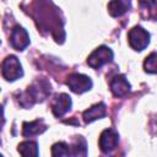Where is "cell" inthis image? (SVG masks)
<instances>
[{
  "label": "cell",
  "mask_w": 157,
  "mask_h": 157,
  "mask_svg": "<svg viewBox=\"0 0 157 157\" xmlns=\"http://www.w3.org/2000/svg\"><path fill=\"white\" fill-rule=\"evenodd\" d=\"M1 74L6 81H15L23 75L22 66L15 55H9L4 59L1 65Z\"/></svg>",
  "instance_id": "obj_1"
},
{
  "label": "cell",
  "mask_w": 157,
  "mask_h": 157,
  "mask_svg": "<svg viewBox=\"0 0 157 157\" xmlns=\"http://www.w3.org/2000/svg\"><path fill=\"white\" fill-rule=\"evenodd\" d=\"M129 44L134 50L141 52L150 43V33L141 26H135L129 31L128 34Z\"/></svg>",
  "instance_id": "obj_2"
},
{
  "label": "cell",
  "mask_w": 157,
  "mask_h": 157,
  "mask_svg": "<svg viewBox=\"0 0 157 157\" xmlns=\"http://www.w3.org/2000/svg\"><path fill=\"white\" fill-rule=\"evenodd\" d=\"M112 60H113L112 49L105 45H101L90 54V56L87 59V64L93 69H99L101 66H103L104 64H107Z\"/></svg>",
  "instance_id": "obj_3"
},
{
  "label": "cell",
  "mask_w": 157,
  "mask_h": 157,
  "mask_svg": "<svg viewBox=\"0 0 157 157\" xmlns=\"http://www.w3.org/2000/svg\"><path fill=\"white\" fill-rule=\"evenodd\" d=\"M66 85L69 86V88L72 92L80 94V93H83V92L91 90V87H92V80L88 76H86V75L75 72V74H71L67 77Z\"/></svg>",
  "instance_id": "obj_4"
},
{
  "label": "cell",
  "mask_w": 157,
  "mask_h": 157,
  "mask_svg": "<svg viewBox=\"0 0 157 157\" xmlns=\"http://www.w3.org/2000/svg\"><path fill=\"white\" fill-rule=\"evenodd\" d=\"M10 44L16 50H23L29 44V36L21 26H15L10 34Z\"/></svg>",
  "instance_id": "obj_5"
},
{
  "label": "cell",
  "mask_w": 157,
  "mask_h": 157,
  "mask_svg": "<svg viewBox=\"0 0 157 157\" xmlns=\"http://www.w3.org/2000/svg\"><path fill=\"white\" fill-rule=\"evenodd\" d=\"M119 142V135L114 129H105L99 136V148L104 153L112 152Z\"/></svg>",
  "instance_id": "obj_6"
},
{
  "label": "cell",
  "mask_w": 157,
  "mask_h": 157,
  "mask_svg": "<svg viewBox=\"0 0 157 157\" xmlns=\"http://www.w3.org/2000/svg\"><path fill=\"white\" fill-rule=\"evenodd\" d=\"M71 97L66 93L56 94L52 102V112L55 117L60 118L71 109Z\"/></svg>",
  "instance_id": "obj_7"
},
{
  "label": "cell",
  "mask_w": 157,
  "mask_h": 157,
  "mask_svg": "<svg viewBox=\"0 0 157 157\" xmlns=\"http://www.w3.org/2000/svg\"><path fill=\"white\" fill-rule=\"evenodd\" d=\"M109 87H110L112 93L115 97H123V96H125L130 91V88H131L130 83L128 82V80H126V77L124 75H115L110 80Z\"/></svg>",
  "instance_id": "obj_8"
},
{
  "label": "cell",
  "mask_w": 157,
  "mask_h": 157,
  "mask_svg": "<svg viewBox=\"0 0 157 157\" xmlns=\"http://www.w3.org/2000/svg\"><path fill=\"white\" fill-rule=\"evenodd\" d=\"M47 130V125L43 120H33V121H25L22 125V135L26 137H31L34 135H39Z\"/></svg>",
  "instance_id": "obj_9"
},
{
  "label": "cell",
  "mask_w": 157,
  "mask_h": 157,
  "mask_svg": "<svg viewBox=\"0 0 157 157\" xmlns=\"http://www.w3.org/2000/svg\"><path fill=\"white\" fill-rule=\"evenodd\" d=\"M107 114V109H105V104L104 103H97L92 107H90L87 110L83 112V120L85 123H92L97 119L104 118Z\"/></svg>",
  "instance_id": "obj_10"
},
{
  "label": "cell",
  "mask_w": 157,
  "mask_h": 157,
  "mask_svg": "<svg viewBox=\"0 0 157 157\" xmlns=\"http://www.w3.org/2000/svg\"><path fill=\"white\" fill-rule=\"evenodd\" d=\"M131 7V0H112L108 4V11L113 17L123 16Z\"/></svg>",
  "instance_id": "obj_11"
},
{
  "label": "cell",
  "mask_w": 157,
  "mask_h": 157,
  "mask_svg": "<svg viewBox=\"0 0 157 157\" xmlns=\"http://www.w3.org/2000/svg\"><path fill=\"white\" fill-rule=\"evenodd\" d=\"M18 152L22 156H38V145L34 141H25L21 142L17 147Z\"/></svg>",
  "instance_id": "obj_12"
},
{
  "label": "cell",
  "mask_w": 157,
  "mask_h": 157,
  "mask_svg": "<svg viewBox=\"0 0 157 157\" xmlns=\"http://www.w3.org/2000/svg\"><path fill=\"white\" fill-rule=\"evenodd\" d=\"M71 155L74 156H86L87 155V147H86V141L82 136H78L72 147H71Z\"/></svg>",
  "instance_id": "obj_13"
},
{
  "label": "cell",
  "mask_w": 157,
  "mask_h": 157,
  "mask_svg": "<svg viewBox=\"0 0 157 157\" xmlns=\"http://www.w3.org/2000/svg\"><path fill=\"white\" fill-rule=\"evenodd\" d=\"M144 69L148 74H157V53H151L144 61Z\"/></svg>",
  "instance_id": "obj_14"
},
{
  "label": "cell",
  "mask_w": 157,
  "mask_h": 157,
  "mask_svg": "<svg viewBox=\"0 0 157 157\" xmlns=\"http://www.w3.org/2000/svg\"><path fill=\"white\" fill-rule=\"evenodd\" d=\"M52 155L53 156H69L71 155V150L65 142H56L52 147Z\"/></svg>",
  "instance_id": "obj_15"
},
{
  "label": "cell",
  "mask_w": 157,
  "mask_h": 157,
  "mask_svg": "<svg viewBox=\"0 0 157 157\" xmlns=\"http://www.w3.org/2000/svg\"><path fill=\"white\" fill-rule=\"evenodd\" d=\"M139 2L146 7H151V6L156 5V0H139Z\"/></svg>",
  "instance_id": "obj_16"
}]
</instances>
